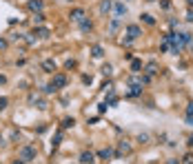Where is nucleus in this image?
Wrapping results in <instances>:
<instances>
[{"mask_svg": "<svg viewBox=\"0 0 193 164\" xmlns=\"http://www.w3.org/2000/svg\"><path fill=\"white\" fill-rule=\"evenodd\" d=\"M20 160H25V162L36 160V149L33 147H22L20 149Z\"/></svg>", "mask_w": 193, "mask_h": 164, "instance_id": "1", "label": "nucleus"}, {"mask_svg": "<svg viewBox=\"0 0 193 164\" xmlns=\"http://www.w3.org/2000/svg\"><path fill=\"white\" fill-rule=\"evenodd\" d=\"M51 86H53V89H62V86H67V75H64V73H56V75H53V80H51Z\"/></svg>", "mask_w": 193, "mask_h": 164, "instance_id": "2", "label": "nucleus"}, {"mask_svg": "<svg viewBox=\"0 0 193 164\" xmlns=\"http://www.w3.org/2000/svg\"><path fill=\"white\" fill-rule=\"evenodd\" d=\"M127 33H129V38H138V36H142V31H140V27H135V25H129L127 27Z\"/></svg>", "mask_w": 193, "mask_h": 164, "instance_id": "3", "label": "nucleus"}, {"mask_svg": "<svg viewBox=\"0 0 193 164\" xmlns=\"http://www.w3.org/2000/svg\"><path fill=\"white\" fill-rule=\"evenodd\" d=\"M80 162H82V164H93V153H91V151H85V153L80 155Z\"/></svg>", "mask_w": 193, "mask_h": 164, "instance_id": "4", "label": "nucleus"}, {"mask_svg": "<svg viewBox=\"0 0 193 164\" xmlns=\"http://www.w3.org/2000/svg\"><path fill=\"white\" fill-rule=\"evenodd\" d=\"M111 7H113L111 0H102V2H100V13H109V11H111Z\"/></svg>", "mask_w": 193, "mask_h": 164, "instance_id": "5", "label": "nucleus"}, {"mask_svg": "<svg viewBox=\"0 0 193 164\" xmlns=\"http://www.w3.org/2000/svg\"><path fill=\"white\" fill-rule=\"evenodd\" d=\"M42 69L47 71V73H53V71H56V62H53V60H44L42 62Z\"/></svg>", "mask_w": 193, "mask_h": 164, "instance_id": "6", "label": "nucleus"}, {"mask_svg": "<svg viewBox=\"0 0 193 164\" xmlns=\"http://www.w3.org/2000/svg\"><path fill=\"white\" fill-rule=\"evenodd\" d=\"M27 7H29L31 11H40V9H42V2H40V0H29V5H27Z\"/></svg>", "mask_w": 193, "mask_h": 164, "instance_id": "7", "label": "nucleus"}, {"mask_svg": "<svg viewBox=\"0 0 193 164\" xmlns=\"http://www.w3.org/2000/svg\"><path fill=\"white\" fill-rule=\"evenodd\" d=\"M71 18H73V20H82V18H85V11H82V9H73Z\"/></svg>", "mask_w": 193, "mask_h": 164, "instance_id": "8", "label": "nucleus"}, {"mask_svg": "<svg viewBox=\"0 0 193 164\" xmlns=\"http://www.w3.org/2000/svg\"><path fill=\"white\" fill-rule=\"evenodd\" d=\"M115 16H127V7H124L122 2L115 5Z\"/></svg>", "mask_w": 193, "mask_h": 164, "instance_id": "9", "label": "nucleus"}, {"mask_svg": "<svg viewBox=\"0 0 193 164\" xmlns=\"http://www.w3.org/2000/svg\"><path fill=\"white\" fill-rule=\"evenodd\" d=\"M140 18H142V22H144V25H151V27L155 25V18L149 16V13H144V16H140Z\"/></svg>", "mask_w": 193, "mask_h": 164, "instance_id": "10", "label": "nucleus"}, {"mask_svg": "<svg viewBox=\"0 0 193 164\" xmlns=\"http://www.w3.org/2000/svg\"><path fill=\"white\" fill-rule=\"evenodd\" d=\"M91 55H93V58H102V47L96 44L93 49H91Z\"/></svg>", "mask_w": 193, "mask_h": 164, "instance_id": "11", "label": "nucleus"}, {"mask_svg": "<svg viewBox=\"0 0 193 164\" xmlns=\"http://www.w3.org/2000/svg\"><path fill=\"white\" fill-rule=\"evenodd\" d=\"M98 158H102V160H109V158H111V149H102V151L98 153Z\"/></svg>", "mask_w": 193, "mask_h": 164, "instance_id": "12", "label": "nucleus"}, {"mask_svg": "<svg viewBox=\"0 0 193 164\" xmlns=\"http://www.w3.org/2000/svg\"><path fill=\"white\" fill-rule=\"evenodd\" d=\"M36 33H38L40 38H49V29H44V27H38V29H36Z\"/></svg>", "mask_w": 193, "mask_h": 164, "instance_id": "13", "label": "nucleus"}, {"mask_svg": "<svg viewBox=\"0 0 193 164\" xmlns=\"http://www.w3.org/2000/svg\"><path fill=\"white\" fill-rule=\"evenodd\" d=\"M91 27H93V25H91V20H82V22H80V29H82V31H89Z\"/></svg>", "mask_w": 193, "mask_h": 164, "instance_id": "14", "label": "nucleus"}, {"mask_svg": "<svg viewBox=\"0 0 193 164\" xmlns=\"http://www.w3.org/2000/svg\"><path fill=\"white\" fill-rule=\"evenodd\" d=\"M73 124H76V120H73V118H67V120L62 122V127H64V129H69V127H73Z\"/></svg>", "mask_w": 193, "mask_h": 164, "instance_id": "15", "label": "nucleus"}, {"mask_svg": "<svg viewBox=\"0 0 193 164\" xmlns=\"http://www.w3.org/2000/svg\"><path fill=\"white\" fill-rule=\"evenodd\" d=\"M140 67H142L140 60H133V62H131V69H133V71H140Z\"/></svg>", "mask_w": 193, "mask_h": 164, "instance_id": "16", "label": "nucleus"}, {"mask_svg": "<svg viewBox=\"0 0 193 164\" xmlns=\"http://www.w3.org/2000/svg\"><path fill=\"white\" fill-rule=\"evenodd\" d=\"M155 69H158V67H155V64L151 62L149 67H146V73H149V75H153V73H155Z\"/></svg>", "mask_w": 193, "mask_h": 164, "instance_id": "17", "label": "nucleus"}, {"mask_svg": "<svg viewBox=\"0 0 193 164\" xmlns=\"http://www.w3.org/2000/svg\"><path fill=\"white\" fill-rule=\"evenodd\" d=\"M111 71H113L111 64H104V67H102V73H104V75H111Z\"/></svg>", "mask_w": 193, "mask_h": 164, "instance_id": "18", "label": "nucleus"}, {"mask_svg": "<svg viewBox=\"0 0 193 164\" xmlns=\"http://www.w3.org/2000/svg\"><path fill=\"white\" fill-rule=\"evenodd\" d=\"M184 164H193V153H187L184 155Z\"/></svg>", "mask_w": 193, "mask_h": 164, "instance_id": "19", "label": "nucleus"}, {"mask_svg": "<svg viewBox=\"0 0 193 164\" xmlns=\"http://www.w3.org/2000/svg\"><path fill=\"white\" fill-rule=\"evenodd\" d=\"M138 140L144 144V142H149V135H146V133H140V135H138Z\"/></svg>", "mask_w": 193, "mask_h": 164, "instance_id": "20", "label": "nucleus"}, {"mask_svg": "<svg viewBox=\"0 0 193 164\" xmlns=\"http://www.w3.org/2000/svg\"><path fill=\"white\" fill-rule=\"evenodd\" d=\"M118 27H120V20H118V18H115V20H113V22H111V33H113V31H115V29H118Z\"/></svg>", "mask_w": 193, "mask_h": 164, "instance_id": "21", "label": "nucleus"}, {"mask_svg": "<svg viewBox=\"0 0 193 164\" xmlns=\"http://www.w3.org/2000/svg\"><path fill=\"white\" fill-rule=\"evenodd\" d=\"M191 115H193V102L187 107V118H191Z\"/></svg>", "mask_w": 193, "mask_h": 164, "instance_id": "22", "label": "nucleus"}, {"mask_svg": "<svg viewBox=\"0 0 193 164\" xmlns=\"http://www.w3.org/2000/svg\"><path fill=\"white\" fill-rule=\"evenodd\" d=\"M7 102H9V100H7V98H0V111H2V109H5V107H7Z\"/></svg>", "mask_w": 193, "mask_h": 164, "instance_id": "23", "label": "nucleus"}, {"mask_svg": "<svg viewBox=\"0 0 193 164\" xmlns=\"http://www.w3.org/2000/svg\"><path fill=\"white\" fill-rule=\"evenodd\" d=\"M60 140H62V133H58V135H56V140H53V147H58Z\"/></svg>", "mask_w": 193, "mask_h": 164, "instance_id": "24", "label": "nucleus"}, {"mask_svg": "<svg viewBox=\"0 0 193 164\" xmlns=\"http://www.w3.org/2000/svg\"><path fill=\"white\" fill-rule=\"evenodd\" d=\"M33 20H36V22H42V20H44V16H42V13H36Z\"/></svg>", "mask_w": 193, "mask_h": 164, "instance_id": "25", "label": "nucleus"}, {"mask_svg": "<svg viewBox=\"0 0 193 164\" xmlns=\"http://www.w3.org/2000/svg\"><path fill=\"white\" fill-rule=\"evenodd\" d=\"M187 20H189V22H193V11H189V13H187Z\"/></svg>", "mask_w": 193, "mask_h": 164, "instance_id": "26", "label": "nucleus"}, {"mask_svg": "<svg viewBox=\"0 0 193 164\" xmlns=\"http://www.w3.org/2000/svg\"><path fill=\"white\" fill-rule=\"evenodd\" d=\"M187 144H189V147H193V135L189 138V142H187Z\"/></svg>", "mask_w": 193, "mask_h": 164, "instance_id": "27", "label": "nucleus"}, {"mask_svg": "<svg viewBox=\"0 0 193 164\" xmlns=\"http://www.w3.org/2000/svg\"><path fill=\"white\" fill-rule=\"evenodd\" d=\"M187 122H189V124H193V115H191V118H187Z\"/></svg>", "mask_w": 193, "mask_h": 164, "instance_id": "28", "label": "nucleus"}, {"mask_svg": "<svg viewBox=\"0 0 193 164\" xmlns=\"http://www.w3.org/2000/svg\"><path fill=\"white\" fill-rule=\"evenodd\" d=\"M187 5H189V7H193V0H187Z\"/></svg>", "mask_w": 193, "mask_h": 164, "instance_id": "29", "label": "nucleus"}, {"mask_svg": "<svg viewBox=\"0 0 193 164\" xmlns=\"http://www.w3.org/2000/svg\"><path fill=\"white\" fill-rule=\"evenodd\" d=\"M2 82H5V75H0V84H2Z\"/></svg>", "mask_w": 193, "mask_h": 164, "instance_id": "30", "label": "nucleus"}, {"mask_svg": "<svg viewBox=\"0 0 193 164\" xmlns=\"http://www.w3.org/2000/svg\"><path fill=\"white\" fill-rule=\"evenodd\" d=\"M13 164H25V162H20V160H18V162H13Z\"/></svg>", "mask_w": 193, "mask_h": 164, "instance_id": "31", "label": "nucleus"}]
</instances>
